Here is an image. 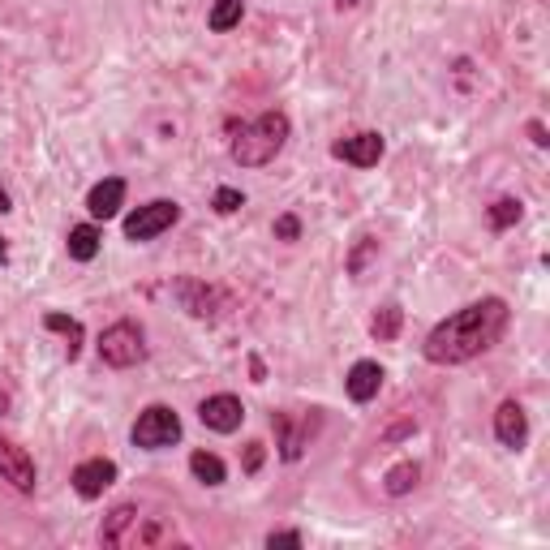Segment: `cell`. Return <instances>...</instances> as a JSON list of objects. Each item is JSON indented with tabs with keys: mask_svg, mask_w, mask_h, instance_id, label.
<instances>
[{
	"mask_svg": "<svg viewBox=\"0 0 550 550\" xmlns=\"http://www.w3.org/2000/svg\"><path fill=\"white\" fill-rule=\"evenodd\" d=\"M0 477H5L13 490H22V495L35 490V460L9 439H0Z\"/></svg>",
	"mask_w": 550,
	"mask_h": 550,
	"instance_id": "obj_8",
	"label": "cell"
},
{
	"mask_svg": "<svg viewBox=\"0 0 550 550\" xmlns=\"http://www.w3.org/2000/svg\"><path fill=\"white\" fill-rule=\"evenodd\" d=\"M198 417H202V426L215 430V434H233V430H241V422H245V409H241L237 396L220 392V396H207V400L198 404Z\"/></svg>",
	"mask_w": 550,
	"mask_h": 550,
	"instance_id": "obj_6",
	"label": "cell"
},
{
	"mask_svg": "<svg viewBox=\"0 0 550 550\" xmlns=\"http://www.w3.org/2000/svg\"><path fill=\"white\" fill-rule=\"evenodd\" d=\"M288 129H293V125H288L284 112H263L258 121L233 129L228 155H233V164H241V168H267L271 159L284 151Z\"/></svg>",
	"mask_w": 550,
	"mask_h": 550,
	"instance_id": "obj_2",
	"label": "cell"
},
{
	"mask_svg": "<svg viewBox=\"0 0 550 550\" xmlns=\"http://www.w3.org/2000/svg\"><path fill=\"white\" fill-rule=\"evenodd\" d=\"M147 357V344H142V327L138 323H112L104 336H99V361L112 370H129Z\"/></svg>",
	"mask_w": 550,
	"mask_h": 550,
	"instance_id": "obj_3",
	"label": "cell"
},
{
	"mask_svg": "<svg viewBox=\"0 0 550 550\" xmlns=\"http://www.w3.org/2000/svg\"><path fill=\"white\" fill-rule=\"evenodd\" d=\"M43 327H48V331H61V336L69 340V361L78 357V349H82V323H78V318H65V314H48V318H43Z\"/></svg>",
	"mask_w": 550,
	"mask_h": 550,
	"instance_id": "obj_19",
	"label": "cell"
},
{
	"mask_svg": "<svg viewBox=\"0 0 550 550\" xmlns=\"http://www.w3.org/2000/svg\"><path fill=\"white\" fill-rule=\"evenodd\" d=\"M495 434H499L503 447H512V452H520V447H525V439H529V417H525V409H520L516 400H503V404H499Z\"/></svg>",
	"mask_w": 550,
	"mask_h": 550,
	"instance_id": "obj_10",
	"label": "cell"
},
{
	"mask_svg": "<svg viewBox=\"0 0 550 550\" xmlns=\"http://www.w3.org/2000/svg\"><path fill=\"white\" fill-rule=\"evenodd\" d=\"M177 297L185 301V310H190L194 318H211L215 306H220V293L207 288V284H198V280H181L177 284Z\"/></svg>",
	"mask_w": 550,
	"mask_h": 550,
	"instance_id": "obj_13",
	"label": "cell"
},
{
	"mask_svg": "<svg viewBox=\"0 0 550 550\" xmlns=\"http://www.w3.org/2000/svg\"><path fill=\"white\" fill-rule=\"evenodd\" d=\"M344 387H349V400L370 404L383 387V366L379 361H357V366L349 370V379H344Z\"/></svg>",
	"mask_w": 550,
	"mask_h": 550,
	"instance_id": "obj_11",
	"label": "cell"
},
{
	"mask_svg": "<svg viewBox=\"0 0 550 550\" xmlns=\"http://www.w3.org/2000/svg\"><path fill=\"white\" fill-rule=\"evenodd\" d=\"M417 477H422V469L413 465V460H404V465H396V469H387V477H383V486H387V495L392 499H400V495H409V490L417 486Z\"/></svg>",
	"mask_w": 550,
	"mask_h": 550,
	"instance_id": "obj_17",
	"label": "cell"
},
{
	"mask_svg": "<svg viewBox=\"0 0 550 550\" xmlns=\"http://www.w3.org/2000/svg\"><path fill=\"white\" fill-rule=\"evenodd\" d=\"M181 220V207L177 202H168V198H159V202H147V207H138L134 215L125 220V237L129 241H151L159 233H168L172 224Z\"/></svg>",
	"mask_w": 550,
	"mask_h": 550,
	"instance_id": "obj_5",
	"label": "cell"
},
{
	"mask_svg": "<svg viewBox=\"0 0 550 550\" xmlns=\"http://www.w3.org/2000/svg\"><path fill=\"white\" fill-rule=\"evenodd\" d=\"M0 413H9V396L5 392H0Z\"/></svg>",
	"mask_w": 550,
	"mask_h": 550,
	"instance_id": "obj_28",
	"label": "cell"
},
{
	"mask_svg": "<svg viewBox=\"0 0 550 550\" xmlns=\"http://www.w3.org/2000/svg\"><path fill=\"white\" fill-rule=\"evenodd\" d=\"M275 237H280V241H297L301 237V220H297V215H280V220H275Z\"/></svg>",
	"mask_w": 550,
	"mask_h": 550,
	"instance_id": "obj_23",
	"label": "cell"
},
{
	"mask_svg": "<svg viewBox=\"0 0 550 550\" xmlns=\"http://www.w3.org/2000/svg\"><path fill=\"white\" fill-rule=\"evenodd\" d=\"M134 520H138V512L129 508V503H125V508L112 512V516L104 520V533H99V538H104V546H121V542H125V529L134 525Z\"/></svg>",
	"mask_w": 550,
	"mask_h": 550,
	"instance_id": "obj_18",
	"label": "cell"
},
{
	"mask_svg": "<svg viewBox=\"0 0 550 550\" xmlns=\"http://www.w3.org/2000/svg\"><path fill=\"white\" fill-rule=\"evenodd\" d=\"M258 465H263V443H250V452H245V469H258Z\"/></svg>",
	"mask_w": 550,
	"mask_h": 550,
	"instance_id": "obj_26",
	"label": "cell"
},
{
	"mask_svg": "<svg viewBox=\"0 0 550 550\" xmlns=\"http://www.w3.org/2000/svg\"><path fill=\"white\" fill-rule=\"evenodd\" d=\"M400 323H404L400 306H383L379 314H374V323H370L374 340H396V336H400Z\"/></svg>",
	"mask_w": 550,
	"mask_h": 550,
	"instance_id": "obj_20",
	"label": "cell"
},
{
	"mask_svg": "<svg viewBox=\"0 0 550 550\" xmlns=\"http://www.w3.org/2000/svg\"><path fill=\"white\" fill-rule=\"evenodd\" d=\"M112 482H117V465H112V460H104V456L82 460V465L74 469V490H78L82 499H99Z\"/></svg>",
	"mask_w": 550,
	"mask_h": 550,
	"instance_id": "obj_9",
	"label": "cell"
},
{
	"mask_svg": "<svg viewBox=\"0 0 550 550\" xmlns=\"http://www.w3.org/2000/svg\"><path fill=\"white\" fill-rule=\"evenodd\" d=\"M190 473L198 477L202 486H224V477H228L224 460L211 456V452H194V456H190Z\"/></svg>",
	"mask_w": 550,
	"mask_h": 550,
	"instance_id": "obj_15",
	"label": "cell"
},
{
	"mask_svg": "<svg viewBox=\"0 0 550 550\" xmlns=\"http://www.w3.org/2000/svg\"><path fill=\"white\" fill-rule=\"evenodd\" d=\"M65 250H69V258H74V263H91V258L99 254V228H91V224L69 228Z\"/></svg>",
	"mask_w": 550,
	"mask_h": 550,
	"instance_id": "obj_14",
	"label": "cell"
},
{
	"mask_svg": "<svg viewBox=\"0 0 550 550\" xmlns=\"http://www.w3.org/2000/svg\"><path fill=\"white\" fill-rule=\"evenodd\" d=\"M5 211H9V194H5V190H0V215H5Z\"/></svg>",
	"mask_w": 550,
	"mask_h": 550,
	"instance_id": "obj_27",
	"label": "cell"
},
{
	"mask_svg": "<svg viewBox=\"0 0 550 550\" xmlns=\"http://www.w3.org/2000/svg\"><path fill=\"white\" fill-rule=\"evenodd\" d=\"M374 250H379V245H374V241L366 237V241H361V250L353 254V263H349V271H353V275H361V271H366V263H370V254H374Z\"/></svg>",
	"mask_w": 550,
	"mask_h": 550,
	"instance_id": "obj_24",
	"label": "cell"
},
{
	"mask_svg": "<svg viewBox=\"0 0 550 550\" xmlns=\"http://www.w3.org/2000/svg\"><path fill=\"white\" fill-rule=\"evenodd\" d=\"M0 263H5V241H0Z\"/></svg>",
	"mask_w": 550,
	"mask_h": 550,
	"instance_id": "obj_29",
	"label": "cell"
},
{
	"mask_svg": "<svg viewBox=\"0 0 550 550\" xmlns=\"http://www.w3.org/2000/svg\"><path fill=\"white\" fill-rule=\"evenodd\" d=\"M134 447H147V452H159V447H172L181 439V417L168 409V404H151V409L138 413L134 430H129Z\"/></svg>",
	"mask_w": 550,
	"mask_h": 550,
	"instance_id": "obj_4",
	"label": "cell"
},
{
	"mask_svg": "<svg viewBox=\"0 0 550 550\" xmlns=\"http://www.w3.org/2000/svg\"><path fill=\"white\" fill-rule=\"evenodd\" d=\"M241 13H245L241 0H215L211 13H207V26L215 35H224V31H233V26L241 22Z\"/></svg>",
	"mask_w": 550,
	"mask_h": 550,
	"instance_id": "obj_16",
	"label": "cell"
},
{
	"mask_svg": "<svg viewBox=\"0 0 550 550\" xmlns=\"http://www.w3.org/2000/svg\"><path fill=\"white\" fill-rule=\"evenodd\" d=\"M508 327V301L503 297H482L473 306L456 310L452 318H443L439 327L426 336V361L434 366H460L473 361L477 353H486L490 344L503 336Z\"/></svg>",
	"mask_w": 550,
	"mask_h": 550,
	"instance_id": "obj_1",
	"label": "cell"
},
{
	"mask_svg": "<svg viewBox=\"0 0 550 550\" xmlns=\"http://www.w3.org/2000/svg\"><path fill=\"white\" fill-rule=\"evenodd\" d=\"M267 546L275 550V546H301V533H293V529H284V533H267Z\"/></svg>",
	"mask_w": 550,
	"mask_h": 550,
	"instance_id": "obj_25",
	"label": "cell"
},
{
	"mask_svg": "<svg viewBox=\"0 0 550 550\" xmlns=\"http://www.w3.org/2000/svg\"><path fill=\"white\" fill-rule=\"evenodd\" d=\"M520 220V202L516 198H499L495 207H490V228H512Z\"/></svg>",
	"mask_w": 550,
	"mask_h": 550,
	"instance_id": "obj_21",
	"label": "cell"
},
{
	"mask_svg": "<svg viewBox=\"0 0 550 550\" xmlns=\"http://www.w3.org/2000/svg\"><path fill=\"white\" fill-rule=\"evenodd\" d=\"M241 207H245V194L241 190H228V185H224V190H215V211H220V215H233Z\"/></svg>",
	"mask_w": 550,
	"mask_h": 550,
	"instance_id": "obj_22",
	"label": "cell"
},
{
	"mask_svg": "<svg viewBox=\"0 0 550 550\" xmlns=\"http://www.w3.org/2000/svg\"><path fill=\"white\" fill-rule=\"evenodd\" d=\"M383 151H387V142H383V134H353V138H340L336 147H331V155L336 159H344V164H353V168H374L383 159Z\"/></svg>",
	"mask_w": 550,
	"mask_h": 550,
	"instance_id": "obj_7",
	"label": "cell"
},
{
	"mask_svg": "<svg viewBox=\"0 0 550 550\" xmlns=\"http://www.w3.org/2000/svg\"><path fill=\"white\" fill-rule=\"evenodd\" d=\"M121 202H125V181L108 177V181H99L95 190L86 194V211H91L95 220H112V215L121 211Z\"/></svg>",
	"mask_w": 550,
	"mask_h": 550,
	"instance_id": "obj_12",
	"label": "cell"
}]
</instances>
